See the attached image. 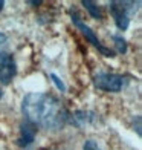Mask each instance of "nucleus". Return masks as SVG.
<instances>
[{"instance_id": "nucleus-15", "label": "nucleus", "mask_w": 142, "mask_h": 150, "mask_svg": "<svg viewBox=\"0 0 142 150\" xmlns=\"http://www.w3.org/2000/svg\"><path fill=\"white\" fill-rule=\"evenodd\" d=\"M3 5H5V2H3V0H0V11L3 9Z\"/></svg>"}, {"instance_id": "nucleus-4", "label": "nucleus", "mask_w": 142, "mask_h": 150, "mask_svg": "<svg viewBox=\"0 0 142 150\" xmlns=\"http://www.w3.org/2000/svg\"><path fill=\"white\" fill-rule=\"evenodd\" d=\"M70 18H72V23L75 25L81 32H83V35H84L87 40H89V43H92V45H93L95 47H96V49H98L101 54H103L104 57H115L113 51H110L109 47H105L104 45H101L99 38H98L96 35H95V32H93V31L89 28V26H87V25L83 22V20H81V17L77 14L75 11H72V12H70Z\"/></svg>"}, {"instance_id": "nucleus-7", "label": "nucleus", "mask_w": 142, "mask_h": 150, "mask_svg": "<svg viewBox=\"0 0 142 150\" xmlns=\"http://www.w3.org/2000/svg\"><path fill=\"white\" fill-rule=\"evenodd\" d=\"M95 120V113L93 112H86V110H77L75 113L72 115V122L75 126L81 127L84 124H89Z\"/></svg>"}, {"instance_id": "nucleus-13", "label": "nucleus", "mask_w": 142, "mask_h": 150, "mask_svg": "<svg viewBox=\"0 0 142 150\" xmlns=\"http://www.w3.org/2000/svg\"><path fill=\"white\" fill-rule=\"evenodd\" d=\"M28 3H29V5H35V6H37V5H41L43 2H41V0H28Z\"/></svg>"}, {"instance_id": "nucleus-2", "label": "nucleus", "mask_w": 142, "mask_h": 150, "mask_svg": "<svg viewBox=\"0 0 142 150\" xmlns=\"http://www.w3.org/2000/svg\"><path fill=\"white\" fill-rule=\"evenodd\" d=\"M141 2H110L109 3V11L115 18L118 29L125 31L130 25V14L136 12L139 9Z\"/></svg>"}, {"instance_id": "nucleus-6", "label": "nucleus", "mask_w": 142, "mask_h": 150, "mask_svg": "<svg viewBox=\"0 0 142 150\" xmlns=\"http://www.w3.org/2000/svg\"><path fill=\"white\" fill-rule=\"evenodd\" d=\"M35 127H34L31 122H23L20 126V136H18V146L23 147V149H28L34 139H35Z\"/></svg>"}, {"instance_id": "nucleus-17", "label": "nucleus", "mask_w": 142, "mask_h": 150, "mask_svg": "<svg viewBox=\"0 0 142 150\" xmlns=\"http://www.w3.org/2000/svg\"><path fill=\"white\" fill-rule=\"evenodd\" d=\"M58 150H64V149H58Z\"/></svg>"}, {"instance_id": "nucleus-1", "label": "nucleus", "mask_w": 142, "mask_h": 150, "mask_svg": "<svg viewBox=\"0 0 142 150\" xmlns=\"http://www.w3.org/2000/svg\"><path fill=\"white\" fill-rule=\"evenodd\" d=\"M22 112L32 126L46 130H60L69 121V112L58 98L47 93H28L22 101Z\"/></svg>"}, {"instance_id": "nucleus-12", "label": "nucleus", "mask_w": 142, "mask_h": 150, "mask_svg": "<svg viewBox=\"0 0 142 150\" xmlns=\"http://www.w3.org/2000/svg\"><path fill=\"white\" fill-rule=\"evenodd\" d=\"M133 126H134V129H136V133L141 136V117L138 115V117H134V121H133Z\"/></svg>"}, {"instance_id": "nucleus-11", "label": "nucleus", "mask_w": 142, "mask_h": 150, "mask_svg": "<svg viewBox=\"0 0 142 150\" xmlns=\"http://www.w3.org/2000/svg\"><path fill=\"white\" fill-rule=\"evenodd\" d=\"M83 150H101V147H99L93 139H89V141H86V142H84Z\"/></svg>"}, {"instance_id": "nucleus-16", "label": "nucleus", "mask_w": 142, "mask_h": 150, "mask_svg": "<svg viewBox=\"0 0 142 150\" xmlns=\"http://www.w3.org/2000/svg\"><path fill=\"white\" fill-rule=\"evenodd\" d=\"M2 97H3V92H2V91H0V98H2Z\"/></svg>"}, {"instance_id": "nucleus-8", "label": "nucleus", "mask_w": 142, "mask_h": 150, "mask_svg": "<svg viewBox=\"0 0 142 150\" xmlns=\"http://www.w3.org/2000/svg\"><path fill=\"white\" fill-rule=\"evenodd\" d=\"M83 6L89 11V14L93 17V18H96V20H101L103 18V12H101V9H99V6L95 3V2H92V0H83Z\"/></svg>"}, {"instance_id": "nucleus-3", "label": "nucleus", "mask_w": 142, "mask_h": 150, "mask_svg": "<svg viewBox=\"0 0 142 150\" xmlns=\"http://www.w3.org/2000/svg\"><path fill=\"white\" fill-rule=\"evenodd\" d=\"M93 84L99 91L105 92H119L125 84V78L116 74H109V72H101L93 77Z\"/></svg>"}, {"instance_id": "nucleus-10", "label": "nucleus", "mask_w": 142, "mask_h": 150, "mask_svg": "<svg viewBox=\"0 0 142 150\" xmlns=\"http://www.w3.org/2000/svg\"><path fill=\"white\" fill-rule=\"evenodd\" d=\"M49 77H51V80L53 81V84L57 86V89H58L60 92H64V91H66V84L61 81V78H60L58 75H55V74H51Z\"/></svg>"}, {"instance_id": "nucleus-14", "label": "nucleus", "mask_w": 142, "mask_h": 150, "mask_svg": "<svg viewBox=\"0 0 142 150\" xmlns=\"http://www.w3.org/2000/svg\"><path fill=\"white\" fill-rule=\"evenodd\" d=\"M5 40H6V35H5V34H2V32H0V45H2V43L5 42Z\"/></svg>"}, {"instance_id": "nucleus-5", "label": "nucleus", "mask_w": 142, "mask_h": 150, "mask_svg": "<svg viewBox=\"0 0 142 150\" xmlns=\"http://www.w3.org/2000/svg\"><path fill=\"white\" fill-rule=\"evenodd\" d=\"M15 72L17 67L12 55L8 52H0V83L9 84L11 80L15 77Z\"/></svg>"}, {"instance_id": "nucleus-9", "label": "nucleus", "mask_w": 142, "mask_h": 150, "mask_svg": "<svg viewBox=\"0 0 142 150\" xmlns=\"http://www.w3.org/2000/svg\"><path fill=\"white\" fill-rule=\"evenodd\" d=\"M113 42H115V46L119 54H125L127 52V42L121 37V35H113Z\"/></svg>"}]
</instances>
